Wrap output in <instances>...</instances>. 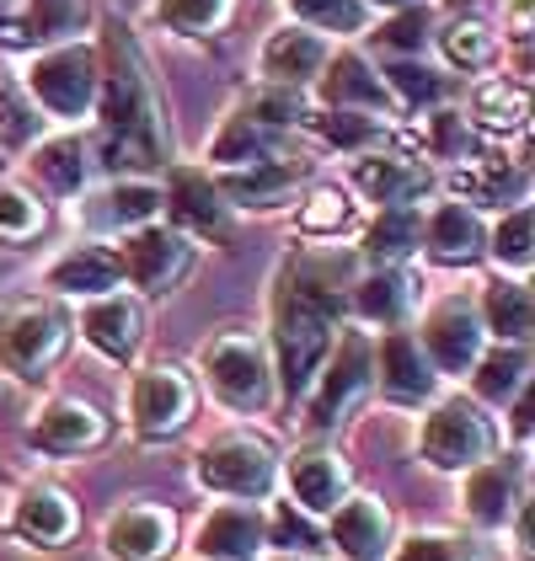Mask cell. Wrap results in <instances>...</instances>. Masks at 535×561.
<instances>
[{
    "instance_id": "ffe728a7",
    "label": "cell",
    "mask_w": 535,
    "mask_h": 561,
    "mask_svg": "<svg viewBox=\"0 0 535 561\" xmlns=\"http://www.w3.org/2000/svg\"><path fill=\"white\" fill-rule=\"evenodd\" d=\"M81 219L91 236H129L139 225L161 219V182L156 176H113L107 187L81 193Z\"/></svg>"
},
{
    "instance_id": "2e32d148",
    "label": "cell",
    "mask_w": 535,
    "mask_h": 561,
    "mask_svg": "<svg viewBox=\"0 0 535 561\" xmlns=\"http://www.w3.org/2000/svg\"><path fill=\"white\" fill-rule=\"evenodd\" d=\"M161 209H167V225L182 230L187 241H220L230 230V204L220 198L215 176L204 167H167V182H161Z\"/></svg>"
},
{
    "instance_id": "74e56055",
    "label": "cell",
    "mask_w": 535,
    "mask_h": 561,
    "mask_svg": "<svg viewBox=\"0 0 535 561\" xmlns=\"http://www.w3.org/2000/svg\"><path fill=\"white\" fill-rule=\"evenodd\" d=\"M423 156L429 161H445V167H471L482 156V129L460 113V107H434L423 118Z\"/></svg>"
},
{
    "instance_id": "9a60e30c",
    "label": "cell",
    "mask_w": 535,
    "mask_h": 561,
    "mask_svg": "<svg viewBox=\"0 0 535 561\" xmlns=\"http://www.w3.org/2000/svg\"><path fill=\"white\" fill-rule=\"evenodd\" d=\"M434 167L418 161V156H401V150H364L349 161V187H354L364 204L375 209H407V204H423L434 193Z\"/></svg>"
},
{
    "instance_id": "f35d334b",
    "label": "cell",
    "mask_w": 535,
    "mask_h": 561,
    "mask_svg": "<svg viewBox=\"0 0 535 561\" xmlns=\"http://www.w3.org/2000/svg\"><path fill=\"white\" fill-rule=\"evenodd\" d=\"M380 81L397 96V107H418V113L445 107L449 91H455V81H449L445 70H434L429 59H391V65L380 70Z\"/></svg>"
},
{
    "instance_id": "d590c367",
    "label": "cell",
    "mask_w": 535,
    "mask_h": 561,
    "mask_svg": "<svg viewBox=\"0 0 535 561\" xmlns=\"http://www.w3.org/2000/svg\"><path fill=\"white\" fill-rule=\"evenodd\" d=\"M91 27V0H22V16L5 38H22V44H76Z\"/></svg>"
},
{
    "instance_id": "ab89813d",
    "label": "cell",
    "mask_w": 535,
    "mask_h": 561,
    "mask_svg": "<svg viewBox=\"0 0 535 561\" xmlns=\"http://www.w3.org/2000/svg\"><path fill=\"white\" fill-rule=\"evenodd\" d=\"M477 129L492 134H514L525 129L531 118V96H525V81H509V76H492V81H477L471 91V113H466Z\"/></svg>"
},
{
    "instance_id": "ac0fdd59",
    "label": "cell",
    "mask_w": 535,
    "mask_h": 561,
    "mask_svg": "<svg viewBox=\"0 0 535 561\" xmlns=\"http://www.w3.org/2000/svg\"><path fill=\"white\" fill-rule=\"evenodd\" d=\"M70 327H81L91 353H102L107 364H134V353L145 343V300L134 289H113L81 300V316H70Z\"/></svg>"
},
{
    "instance_id": "681fc988",
    "label": "cell",
    "mask_w": 535,
    "mask_h": 561,
    "mask_svg": "<svg viewBox=\"0 0 535 561\" xmlns=\"http://www.w3.org/2000/svg\"><path fill=\"white\" fill-rule=\"evenodd\" d=\"M311 514H300V508H289V503H278L273 514H268V546H278L284 557H311L327 546V535H321V524H306Z\"/></svg>"
},
{
    "instance_id": "f1b7e54d",
    "label": "cell",
    "mask_w": 535,
    "mask_h": 561,
    "mask_svg": "<svg viewBox=\"0 0 535 561\" xmlns=\"http://www.w3.org/2000/svg\"><path fill=\"white\" fill-rule=\"evenodd\" d=\"M27 438L44 455H87V449H96L107 438V417L91 401H81V396H54V401L38 407Z\"/></svg>"
},
{
    "instance_id": "11a10c76",
    "label": "cell",
    "mask_w": 535,
    "mask_h": 561,
    "mask_svg": "<svg viewBox=\"0 0 535 561\" xmlns=\"http://www.w3.org/2000/svg\"><path fill=\"white\" fill-rule=\"evenodd\" d=\"M11 5H16V0H0V16H5V11H11Z\"/></svg>"
},
{
    "instance_id": "6da1fadb",
    "label": "cell",
    "mask_w": 535,
    "mask_h": 561,
    "mask_svg": "<svg viewBox=\"0 0 535 561\" xmlns=\"http://www.w3.org/2000/svg\"><path fill=\"white\" fill-rule=\"evenodd\" d=\"M358 278V267H343L332 257H300L295 267H284L278 295H273V380L284 401H306L316 369L327 364V353L343 332V300L349 284Z\"/></svg>"
},
{
    "instance_id": "e0dca14e",
    "label": "cell",
    "mask_w": 535,
    "mask_h": 561,
    "mask_svg": "<svg viewBox=\"0 0 535 561\" xmlns=\"http://www.w3.org/2000/svg\"><path fill=\"white\" fill-rule=\"evenodd\" d=\"M440 369L429 364V353L418 347V337L407 332V327H391V332H380V343H375V390L386 396V401H401V407H429V401H440Z\"/></svg>"
},
{
    "instance_id": "f5cc1de1",
    "label": "cell",
    "mask_w": 535,
    "mask_h": 561,
    "mask_svg": "<svg viewBox=\"0 0 535 561\" xmlns=\"http://www.w3.org/2000/svg\"><path fill=\"white\" fill-rule=\"evenodd\" d=\"M358 5H364L369 16H375V11H380V16H391V11H407V5H418V0H358Z\"/></svg>"
},
{
    "instance_id": "db71d44e",
    "label": "cell",
    "mask_w": 535,
    "mask_h": 561,
    "mask_svg": "<svg viewBox=\"0 0 535 561\" xmlns=\"http://www.w3.org/2000/svg\"><path fill=\"white\" fill-rule=\"evenodd\" d=\"M268 561H311V557H284V551H278V557H268Z\"/></svg>"
},
{
    "instance_id": "4dcf8cb0",
    "label": "cell",
    "mask_w": 535,
    "mask_h": 561,
    "mask_svg": "<svg viewBox=\"0 0 535 561\" xmlns=\"http://www.w3.org/2000/svg\"><path fill=\"white\" fill-rule=\"evenodd\" d=\"M455 198L471 209L492 204L503 215V209L531 198V172H525V161H509V156H477L471 167L455 172Z\"/></svg>"
},
{
    "instance_id": "9c48e42d",
    "label": "cell",
    "mask_w": 535,
    "mask_h": 561,
    "mask_svg": "<svg viewBox=\"0 0 535 561\" xmlns=\"http://www.w3.org/2000/svg\"><path fill=\"white\" fill-rule=\"evenodd\" d=\"M113 257H118V273H124V289H134L145 300V295H172L187 278L198 247L182 230H172L167 219H150V225H139L129 236H118Z\"/></svg>"
},
{
    "instance_id": "5b68a950",
    "label": "cell",
    "mask_w": 535,
    "mask_h": 561,
    "mask_svg": "<svg viewBox=\"0 0 535 561\" xmlns=\"http://www.w3.org/2000/svg\"><path fill=\"white\" fill-rule=\"evenodd\" d=\"M498 444H503V433L492 423V412L477 407L471 396H440V401H429V412L418 423V455L434 471H449V476L477 471L482 460L498 455Z\"/></svg>"
},
{
    "instance_id": "ee69618b",
    "label": "cell",
    "mask_w": 535,
    "mask_h": 561,
    "mask_svg": "<svg viewBox=\"0 0 535 561\" xmlns=\"http://www.w3.org/2000/svg\"><path fill=\"white\" fill-rule=\"evenodd\" d=\"M284 5L300 27H311L321 38H358L369 27V11L358 0H284Z\"/></svg>"
},
{
    "instance_id": "d4e9b609",
    "label": "cell",
    "mask_w": 535,
    "mask_h": 561,
    "mask_svg": "<svg viewBox=\"0 0 535 561\" xmlns=\"http://www.w3.org/2000/svg\"><path fill=\"white\" fill-rule=\"evenodd\" d=\"M273 156H289V134L258 124L241 102L220 118L215 139L204 145V172H241V167H258V161H273Z\"/></svg>"
},
{
    "instance_id": "e575fe53",
    "label": "cell",
    "mask_w": 535,
    "mask_h": 561,
    "mask_svg": "<svg viewBox=\"0 0 535 561\" xmlns=\"http://www.w3.org/2000/svg\"><path fill=\"white\" fill-rule=\"evenodd\" d=\"M418 252H423V204L375 209L364 241H358V257L369 262V267H407Z\"/></svg>"
},
{
    "instance_id": "cb8c5ba5",
    "label": "cell",
    "mask_w": 535,
    "mask_h": 561,
    "mask_svg": "<svg viewBox=\"0 0 535 561\" xmlns=\"http://www.w3.org/2000/svg\"><path fill=\"white\" fill-rule=\"evenodd\" d=\"M423 295V278L412 267H358V278L349 284V310L358 316V327H407L412 305Z\"/></svg>"
},
{
    "instance_id": "60d3db41",
    "label": "cell",
    "mask_w": 535,
    "mask_h": 561,
    "mask_svg": "<svg viewBox=\"0 0 535 561\" xmlns=\"http://www.w3.org/2000/svg\"><path fill=\"white\" fill-rule=\"evenodd\" d=\"M434 48L445 54L449 70L477 76V70H488L492 59H498V33H492L488 22H477V16H455L445 27H434Z\"/></svg>"
},
{
    "instance_id": "5bb4252c",
    "label": "cell",
    "mask_w": 535,
    "mask_h": 561,
    "mask_svg": "<svg viewBox=\"0 0 535 561\" xmlns=\"http://www.w3.org/2000/svg\"><path fill=\"white\" fill-rule=\"evenodd\" d=\"M316 102H321L327 113H369V118H380V124H391L401 113L397 96L380 81V65H375L369 54H358V48H338V54L327 59V70L316 76Z\"/></svg>"
},
{
    "instance_id": "277c9868",
    "label": "cell",
    "mask_w": 535,
    "mask_h": 561,
    "mask_svg": "<svg viewBox=\"0 0 535 561\" xmlns=\"http://www.w3.org/2000/svg\"><path fill=\"white\" fill-rule=\"evenodd\" d=\"M198 375H204L209 396L236 417H263V412L278 407L273 358H268V343L252 337V332H220L215 343L204 347Z\"/></svg>"
},
{
    "instance_id": "30bf717a",
    "label": "cell",
    "mask_w": 535,
    "mask_h": 561,
    "mask_svg": "<svg viewBox=\"0 0 535 561\" xmlns=\"http://www.w3.org/2000/svg\"><path fill=\"white\" fill-rule=\"evenodd\" d=\"M525 503H531V455L525 449L492 455L460 481V508L482 535H503Z\"/></svg>"
},
{
    "instance_id": "83f0119b",
    "label": "cell",
    "mask_w": 535,
    "mask_h": 561,
    "mask_svg": "<svg viewBox=\"0 0 535 561\" xmlns=\"http://www.w3.org/2000/svg\"><path fill=\"white\" fill-rule=\"evenodd\" d=\"M44 289L59 295V300H96V295L124 289V273H118L113 247L81 241V247H65V252L44 267Z\"/></svg>"
},
{
    "instance_id": "ba28073f",
    "label": "cell",
    "mask_w": 535,
    "mask_h": 561,
    "mask_svg": "<svg viewBox=\"0 0 535 561\" xmlns=\"http://www.w3.org/2000/svg\"><path fill=\"white\" fill-rule=\"evenodd\" d=\"M70 310L59 300H16L0 316V369L11 380H44L70 347Z\"/></svg>"
},
{
    "instance_id": "836d02e7",
    "label": "cell",
    "mask_w": 535,
    "mask_h": 561,
    "mask_svg": "<svg viewBox=\"0 0 535 561\" xmlns=\"http://www.w3.org/2000/svg\"><path fill=\"white\" fill-rule=\"evenodd\" d=\"M477 316H482V332L492 343H531V327H535V295L525 278L514 273H498L482 284L477 295Z\"/></svg>"
},
{
    "instance_id": "7dc6e473",
    "label": "cell",
    "mask_w": 535,
    "mask_h": 561,
    "mask_svg": "<svg viewBox=\"0 0 535 561\" xmlns=\"http://www.w3.org/2000/svg\"><path fill=\"white\" fill-rule=\"evenodd\" d=\"M306 129L321 134L332 150H349V156H364V150H375V139H380V118H369V113H311L306 118Z\"/></svg>"
},
{
    "instance_id": "484cf974",
    "label": "cell",
    "mask_w": 535,
    "mask_h": 561,
    "mask_svg": "<svg viewBox=\"0 0 535 561\" xmlns=\"http://www.w3.org/2000/svg\"><path fill=\"white\" fill-rule=\"evenodd\" d=\"M423 252L449 267H471L488 257V219L482 209L460 204V198H440L434 209H423Z\"/></svg>"
},
{
    "instance_id": "d6986e66",
    "label": "cell",
    "mask_w": 535,
    "mask_h": 561,
    "mask_svg": "<svg viewBox=\"0 0 535 561\" xmlns=\"http://www.w3.org/2000/svg\"><path fill=\"white\" fill-rule=\"evenodd\" d=\"M327 59H332V38H321V33L300 27V22H284L258 48V76H263V87L306 91L327 70Z\"/></svg>"
},
{
    "instance_id": "52a82bcc",
    "label": "cell",
    "mask_w": 535,
    "mask_h": 561,
    "mask_svg": "<svg viewBox=\"0 0 535 561\" xmlns=\"http://www.w3.org/2000/svg\"><path fill=\"white\" fill-rule=\"evenodd\" d=\"M364 396H375V337L364 327H343L327 364L316 369L311 390H306V428L316 438L332 433Z\"/></svg>"
},
{
    "instance_id": "816d5d0a",
    "label": "cell",
    "mask_w": 535,
    "mask_h": 561,
    "mask_svg": "<svg viewBox=\"0 0 535 561\" xmlns=\"http://www.w3.org/2000/svg\"><path fill=\"white\" fill-rule=\"evenodd\" d=\"M503 27H509L514 44H531V0H503Z\"/></svg>"
},
{
    "instance_id": "7a4b0ae2",
    "label": "cell",
    "mask_w": 535,
    "mask_h": 561,
    "mask_svg": "<svg viewBox=\"0 0 535 561\" xmlns=\"http://www.w3.org/2000/svg\"><path fill=\"white\" fill-rule=\"evenodd\" d=\"M102 59V91H96V134H91V161L113 176H156L167 172V129L156 87L139 65V48L124 27H107L96 48Z\"/></svg>"
},
{
    "instance_id": "8d00e7d4",
    "label": "cell",
    "mask_w": 535,
    "mask_h": 561,
    "mask_svg": "<svg viewBox=\"0 0 535 561\" xmlns=\"http://www.w3.org/2000/svg\"><path fill=\"white\" fill-rule=\"evenodd\" d=\"M498 540L492 535H466V529H412L391 540L386 561H498Z\"/></svg>"
},
{
    "instance_id": "f907efd6",
    "label": "cell",
    "mask_w": 535,
    "mask_h": 561,
    "mask_svg": "<svg viewBox=\"0 0 535 561\" xmlns=\"http://www.w3.org/2000/svg\"><path fill=\"white\" fill-rule=\"evenodd\" d=\"M349 215H354V204H349L343 187H316L306 198V209H300V230L306 236H338L349 225Z\"/></svg>"
},
{
    "instance_id": "8992f818",
    "label": "cell",
    "mask_w": 535,
    "mask_h": 561,
    "mask_svg": "<svg viewBox=\"0 0 535 561\" xmlns=\"http://www.w3.org/2000/svg\"><path fill=\"white\" fill-rule=\"evenodd\" d=\"M193 476H198L204 492H215L225 503H268L278 492V449L252 428L215 433L198 449Z\"/></svg>"
},
{
    "instance_id": "1f68e13d",
    "label": "cell",
    "mask_w": 535,
    "mask_h": 561,
    "mask_svg": "<svg viewBox=\"0 0 535 561\" xmlns=\"http://www.w3.org/2000/svg\"><path fill=\"white\" fill-rule=\"evenodd\" d=\"M11 529H16L22 540H33V546H65V540L81 529L76 497L59 492V486H48V481H38V486H27V492L16 497Z\"/></svg>"
},
{
    "instance_id": "8fae6325",
    "label": "cell",
    "mask_w": 535,
    "mask_h": 561,
    "mask_svg": "<svg viewBox=\"0 0 535 561\" xmlns=\"http://www.w3.org/2000/svg\"><path fill=\"white\" fill-rule=\"evenodd\" d=\"M193 407H198V386H193V375L178 369V364H150V369L134 375L129 423H134L139 438L161 444V438L182 433L187 428V417H193Z\"/></svg>"
},
{
    "instance_id": "4fadbf2b",
    "label": "cell",
    "mask_w": 535,
    "mask_h": 561,
    "mask_svg": "<svg viewBox=\"0 0 535 561\" xmlns=\"http://www.w3.org/2000/svg\"><path fill=\"white\" fill-rule=\"evenodd\" d=\"M278 481L289 486L295 508L311 518H327L338 503L354 497V471H349V460L332 449V438H311V444H300L289 460H278Z\"/></svg>"
},
{
    "instance_id": "7bdbcfd3",
    "label": "cell",
    "mask_w": 535,
    "mask_h": 561,
    "mask_svg": "<svg viewBox=\"0 0 535 561\" xmlns=\"http://www.w3.org/2000/svg\"><path fill=\"white\" fill-rule=\"evenodd\" d=\"M434 27H440V16H434V5H407V11H391L369 38L375 48H386V54H397V59H423L429 48H434Z\"/></svg>"
},
{
    "instance_id": "4316f807",
    "label": "cell",
    "mask_w": 535,
    "mask_h": 561,
    "mask_svg": "<svg viewBox=\"0 0 535 561\" xmlns=\"http://www.w3.org/2000/svg\"><path fill=\"white\" fill-rule=\"evenodd\" d=\"M306 156H273V161H258V167H241V172H209L220 198L230 209H278L289 204V193L306 182Z\"/></svg>"
},
{
    "instance_id": "7402d4cb",
    "label": "cell",
    "mask_w": 535,
    "mask_h": 561,
    "mask_svg": "<svg viewBox=\"0 0 535 561\" xmlns=\"http://www.w3.org/2000/svg\"><path fill=\"white\" fill-rule=\"evenodd\" d=\"M102 546L118 561H167L178 551V514L161 503H124L102 524Z\"/></svg>"
},
{
    "instance_id": "7c38bea8",
    "label": "cell",
    "mask_w": 535,
    "mask_h": 561,
    "mask_svg": "<svg viewBox=\"0 0 535 561\" xmlns=\"http://www.w3.org/2000/svg\"><path fill=\"white\" fill-rule=\"evenodd\" d=\"M418 347L429 353V364L445 375H471V364L482 358L488 347V332H482V316H477V300L471 295H445L423 316V327L412 332Z\"/></svg>"
},
{
    "instance_id": "bcb514c9",
    "label": "cell",
    "mask_w": 535,
    "mask_h": 561,
    "mask_svg": "<svg viewBox=\"0 0 535 561\" xmlns=\"http://www.w3.org/2000/svg\"><path fill=\"white\" fill-rule=\"evenodd\" d=\"M38 139H44V113L33 107L22 81H0V145L5 150H33Z\"/></svg>"
},
{
    "instance_id": "b9f144b4",
    "label": "cell",
    "mask_w": 535,
    "mask_h": 561,
    "mask_svg": "<svg viewBox=\"0 0 535 561\" xmlns=\"http://www.w3.org/2000/svg\"><path fill=\"white\" fill-rule=\"evenodd\" d=\"M488 257L498 262V273H514V278H525V273H531V262H535V215H531V204H514V209H503V215L492 219Z\"/></svg>"
},
{
    "instance_id": "d6a6232c",
    "label": "cell",
    "mask_w": 535,
    "mask_h": 561,
    "mask_svg": "<svg viewBox=\"0 0 535 561\" xmlns=\"http://www.w3.org/2000/svg\"><path fill=\"white\" fill-rule=\"evenodd\" d=\"M471 401L503 412L520 390H531V343H488L471 364Z\"/></svg>"
},
{
    "instance_id": "44dd1931",
    "label": "cell",
    "mask_w": 535,
    "mask_h": 561,
    "mask_svg": "<svg viewBox=\"0 0 535 561\" xmlns=\"http://www.w3.org/2000/svg\"><path fill=\"white\" fill-rule=\"evenodd\" d=\"M321 535L343 561H386V551H391V508L375 492H354L349 503H338L321 518Z\"/></svg>"
},
{
    "instance_id": "f546056e",
    "label": "cell",
    "mask_w": 535,
    "mask_h": 561,
    "mask_svg": "<svg viewBox=\"0 0 535 561\" xmlns=\"http://www.w3.org/2000/svg\"><path fill=\"white\" fill-rule=\"evenodd\" d=\"M27 172L38 176L48 193H59V198H81L91 172H96V161H91V134L65 129V134L38 139V145L27 150Z\"/></svg>"
},
{
    "instance_id": "c3c4849f",
    "label": "cell",
    "mask_w": 535,
    "mask_h": 561,
    "mask_svg": "<svg viewBox=\"0 0 535 561\" xmlns=\"http://www.w3.org/2000/svg\"><path fill=\"white\" fill-rule=\"evenodd\" d=\"M44 230V204L22 182H0V241H33Z\"/></svg>"
},
{
    "instance_id": "3957f363",
    "label": "cell",
    "mask_w": 535,
    "mask_h": 561,
    "mask_svg": "<svg viewBox=\"0 0 535 561\" xmlns=\"http://www.w3.org/2000/svg\"><path fill=\"white\" fill-rule=\"evenodd\" d=\"M22 91L33 96V107L44 113V124H70L81 129L96 113V91H102V59L96 44L76 38V44L38 48L22 70Z\"/></svg>"
},
{
    "instance_id": "f6af8a7d",
    "label": "cell",
    "mask_w": 535,
    "mask_h": 561,
    "mask_svg": "<svg viewBox=\"0 0 535 561\" xmlns=\"http://www.w3.org/2000/svg\"><path fill=\"white\" fill-rule=\"evenodd\" d=\"M236 0H156V22L178 38H209L230 22Z\"/></svg>"
},
{
    "instance_id": "603a6c76",
    "label": "cell",
    "mask_w": 535,
    "mask_h": 561,
    "mask_svg": "<svg viewBox=\"0 0 535 561\" xmlns=\"http://www.w3.org/2000/svg\"><path fill=\"white\" fill-rule=\"evenodd\" d=\"M198 561H258L268 551V514L263 503H220L209 508L193 535Z\"/></svg>"
}]
</instances>
